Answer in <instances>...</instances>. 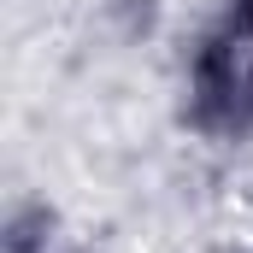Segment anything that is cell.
Here are the masks:
<instances>
[{"instance_id": "1", "label": "cell", "mask_w": 253, "mask_h": 253, "mask_svg": "<svg viewBox=\"0 0 253 253\" xmlns=\"http://www.w3.org/2000/svg\"><path fill=\"white\" fill-rule=\"evenodd\" d=\"M194 124L206 135H242L253 124V0H230L194 53Z\"/></svg>"}]
</instances>
